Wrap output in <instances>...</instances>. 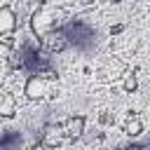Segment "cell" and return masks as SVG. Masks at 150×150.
Instances as JSON below:
<instances>
[{
    "instance_id": "cell-6",
    "label": "cell",
    "mask_w": 150,
    "mask_h": 150,
    "mask_svg": "<svg viewBox=\"0 0 150 150\" xmlns=\"http://www.w3.org/2000/svg\"><path fill=\"white\" fill-rule=\"evenodd\" d=\"M63 141H68V138H66V134H63L61 124H56V127H49V129L45 131V136H42V143H45V148H56V145H61Z\"/></svg>"
},
{
    "instance_id": "cell-1",
    "label": "cell",
    "mask_w": 150,
    "mask_h": 150,
    "mask_svg": "<svg viewBox=\"0 0 150 150\" xmlns=\"http://www.w3.org/2000/svg\"><path fill=\"white\" fill-rule=\"evenodd\" d=\"M66 19H68V12L56 5L54 0H47L42 2L35 12H33V19H30V28L38 38L47 35V33H54V30H61L66 28Z\"/></svg>"
},
{
    "instance_id": "cell-9",
    "label": "cell",
    "mask_w": 150,
    "mask_h": 150,
    "mask_svg": "<svg viewBox=\"0 0 150 150\" xmlns=\"http://www.w3.org/2000/svg\"><path fill=\"white\" fill-rule=\"evenodd\" d=\"M138 87V80L134 73H124V91H136Z\"/></svg>"
},
{
    "instance_id": "cell-8",
    "label": "cell",
    "mask_w": 150,
    "mask_h": 150,
    "mask_svg": "<svg viewBox=\"0 0 150 150\" xmlns=\"http://www.w3.org/2000/svg\"><path fill=\"white\" fill-rule=\"evenodd\" d=\"M124 129H127V134H129L131 138H136V136L143 131V122H141L138 117H131V120L127 122V127H124Z\"/></svg>"
},
{
    "instance_id": "cell-10",
    "label": "cell",
    "mask_w": 150,
    "mask_h": 150,
    "mask_svg": "<svg viewBox=\"0 0 150 150\" xmlns=\"http://www.w3.org/2000/svg\"><path fill=\"white\" fill-rule=\"evenodd\" d=\"M9 56H12V42L0 40V61H9Z\"/></svg>"
},
{
    "instance_id": "cell-2",
    "label": "cell",
    "mask_w": 150,
    "mask_h": 150,
    "mask_svg": "<svg viewBox=\"0 0 150 150\" xmlns=\"http://www.w3.org/2000/svg\"><path fill=\"white\" fill-rule=\"evenodd\" d=\"M52 89H54V80H52L47 73H30V77H28L26 84H23V94H26V98H30V101H42V98H47V96L52 94Z\"/></svg>"
},
{
    "instance_id": "cell-5",
    "label": "cell",
    "mask_w": 150,
    "mask_h": 150,
    "mask_svg": "<svg viewBox=\"0 0 150 150\" xmlns=\"http://www.w3.org/2000/svg\"><path fill=\"white\" fill-rule=\"evenodd\" d=\"M61 129H63L66 138H80L84 134V117L82 115H73V117L61 122Z\"/></svg>"
},
{
    "instance_id": "cell-7",
    "label": "cell",
    "mask_w": 150,
    "mask_h": 150,
    "mask_svg": "<svg viewBox=\"0 0 150 150\" xmlns=\"http://www.w3.org/2000/svg\"><path fill=\"white\" fill-rule=\"evenodd\" d=\"M16 101L12 94H0V117H14Z\"/></svg>"
},
{
    "instance_id": "cell-3",
    "label": "cell",
    "mask_w": 150,
    "mask_h": 150,
    "mask_svg": "<svg viewBox=\"0 0 150 150\" xmlns=\"http://www.w3.org/2000/svg\"><path fill=\"white\" fill-rule=\"evenodd\" d=\"M40 45H42V49H47L49 54H54V52L66 49V47H68V40H66V35H63V30H54V33L42 35V38H40Z\"/></svg>"
},
{
    "instance_id": "cell-11",
    "label": "cell",
    "mask_w": 150,
    "mask_h": 150,
    "mask_svg": "<svg viewBox=\"0 0 150 150\" xmlns=\"http://www.w3.org/2000/svg\"><path fill=\"white\" fill-rule=\"evenodd\" d=\"M108 2H117V0H108Z\"/></svg>"
},
{
    "instance_id": "cell-4",
    "label": "cell",
    "mask_w": 150,
    "mask_h": 150,
    "mask_svg": "<svg viewBox=\"0 0 150 150\" xmlns=\"http://www.w3.org/2000/svg\"><path fill=\"white\" fill-rule=\"evenodd\" d=\"M16 30V12H14V7H9V5H2L0 7V35H12Z\"/></svg>"
}]
</instances>
